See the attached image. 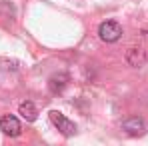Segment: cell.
<instances>
[{
    "mask_svg": "<svg viewBox=\"0 0 148 146\" xmlns=\"http://www.w3.org/2000/svg\"><path fill=\"white\" fill-rule=\"evenodd\" d=\"M50 120H52V124L58 128V132H60L62 136L70 138V136H74V134H76V124H74L72 120H68L62 112L52 110V112H50Z\"/></svg>",
    "mask_w": 148,
    "mask_h": 146,
    "instance_id": "2",
    "label": "cell"
},
{
    "mask_svg": "<svg viewBox=\"0 0 148 146\" xmlns=\"http://www.w3.org/2000/svg\"><path fill=\"white\" fill-rule=\"evenodd\" d=\"M18 114H20L26 122H34L38 118V108L34 106V102L24 100V102H20V106H18Z\"/></svg>",
    "mask_w": 148,
    "mask_h": 146,
    "instance_id": "6",
    "label": "cell"
},
{
    "mask_svg": "<svg viewBox=\"0 0 148 146\" xmlns=\"http://www.w3.org/2000/svg\"><path fill=\"white\" fill-rule=\"evenodd\" d=\"M98 36L102 42H116L122 36V26L114 20H106L98 26Z\"/></svg>",
    "mask_w": 148,
    "mask_h": 146,
    "instance_id": "1",
    "label": "cell"
},
{
    "mask_svg": "<svg viewBox=\"0 0 148 146\" xmlns=\"http://www.w3.org/2000/svg\"><path fill=\"white\" fill-rule=\"evenodd\" d=\"M0 130H2L6 136L14 138V136H18V134L22 132V126H20V120H18L14 114H4V116L0 118Z\"/></svg>",
    "mask_w": 148,
    "mask_h": 146,
    "instance_id": "3",
    "label": "cell"
},
{
    "mask_svg": "<svg viewBox=\"0 0 148 146\" xmlns=\"http://www.w3.org/2000/svg\"><path fill=\"white\" fill-rule=\"evenodd\" d=\"M122 130L126 134H130V136H140V134H144L146 124H144L142 118H138V116H130V118H126L122 122Z\"/></svg>",
    "mask_w": 148,
    "mask_h": 146,
    "instance_id": "4",
    "label": "cell"
},
{
    "mask_svg": "<svg viewBox=\"0 0 148 146\" xmlns=\"http://www.w3.org/2000/svg\"><path fill=\"white\" fill-rule=\"evenodd\" d=\"M68 80H70V76L66 72H58V74H52L48 80V90L52 94H62L64 92V88H66V84H68Z\"/></svg>",
    "mask_w": 148,
    "mask_h": 146,
    "instance_id": "5",
    "label": "cell"
},
{
    "mask_svg": "<svg viewBox=\"0 0 148 146\" xmlns=\"http://www.w3.org/2000/svg\"><path fill=\"white\" fill-rule=\"evenodd\" d=\"M126 62H128L130 66H134V68L142 66V64L146 62V54H144V50H142V48H128V50H126Z\"/></svg>",
    "mask_w": 148,
    "mask_h": 146,
    "instance_id": "7",
    "label": "cell"
}]
</instances>
